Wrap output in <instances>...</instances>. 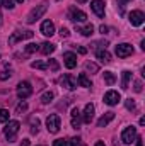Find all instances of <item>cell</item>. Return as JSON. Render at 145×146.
<instances>
[{"instance_id": "6da1fadb", "label": "cell", "mask_w": 145, "mask_h": 146, "mask_svg": "<svg viewBox=\"0 0 145 146\" xmlns=\"http://www.w3.org/2000/svg\"><path fill=\"white\" fill-rule=\"evenodd\" d=\"M48 10V2H43V3H39V5H36L31 12H29V15H28V24H33V22H36V21H39L43 15H44V12Z\"/></svg>"}, {"instance_id": "7a4b0ae2", "label": "cell", "mask_w": 145, "mask_h": 146, "mask_svg": "<svg viewBox=\"0 0 145 146\" xmlns=\"http://www.w3.org/2000/svg\"><path fill=\"white\" fill-rule=\"evenodd\" d=\"M60 126H62V119L58 114H50L48 119H46V127L51 134H56L60 131Z\"/></svg>"}, {"instance_id": "3957f363", "label": "cell", "mask_w": 145, "mask_h": 146, "mask_svg": "<svg viewBox=\"0 0 145 146\" xmlns=\"http://www.w3.org/2000/svg\"><path fill=\"white\" fill-rule=\"evenodd\" d=\"M19 127H21V124L17 121H7V126H5L3 133H5V138L9 139V143H12L15 139V134L19 133Z\"/></svg>"}, {"instance_id": "277c9868", "label": "cell", "mask_w": 145, "mask_h": 146, "mask_svg": "<svg viewBox=\"0 0 145 146\" xmlns=\"http://www.w3.org/2000/svg\"><path fill=\"white\" fill-rule=\"evenodd\" d=\"M135 139H137V127H133V126L125 127L123 133H121V141L125 145H132Z\"/></svg>"}, {"instance_id": "5b68a950", "label": "cell", "mask_w": 145, "mask_h": 146, "mask_svg": "<svg viewBox=\"0 0 145 146\" xmlns=\"http://www.w3.org/2000/svg\"><path fill=\"white\" fill-rule=\"evenodd\" d=\"M31 94H33V87L29 82H21L17 85V97L19 99H28Z\"/></svg>"}, {"instance_id": "8992f818", "label": "cell", "mask_w": 145, "mask_h": 146, "mask_svg": "<svg viewBox=\"0 0 145 146\" xmlns=\"http://www.w3.org/2000/svg\"><path fill=\"white\" fill-rule=\"evenodd\" d=\"M114 51H116V56H118V58H126V56L133 54V48H132V44H128V42L118 44Z\"/></svg>"}, {"instance_id": "52a82bcc", "label": "cell", "mask_w": 145, "mask_h": 146, "mask_svg": "<svg viewBox=\"0 0 145 146\" xmlns=\"http://www.w3.org/2000/svg\"><path fill=\"white\" fill-rule=\"evenodd\" d=\"M68 19L73 21L75 24H80V22H85L87 21V15H85V12H82V10H79V9H70V14H68Z\"/></svg>"}, {"instance_id": "ba28073f", "label": "cell", "mask_w": 145, "mask_h": 146, "mask_svg": "<svg viewBox=\"0 0 145 146\" xmlns=\"http://www.w3.org/2000/svg\"><path fill=\"white\" fill-rule=\"evenodd\" d=\"M104 104H108V106H118V102L121 100V95L116 92V90H109L104 94Z\"/></svg>"}, {"instance_id": "9c48e42d", "label": "cell", "mask_w": 145, "mask_h": 146, "mask_svg": "<svg viewBox=\"0 0 145 146\" xmlns=\"http://www.w3.org/2000/svg\"><path fill=\"white\" fill-rule=\"evenodd\" d=\"M128 19H130V24L132 26H142L145 21V15L142 10H132L130 12V15H128Z\"/></svg>"}, {"instance_id": "30bf717a", "label": "cell", "mask_w": 145, "mask_h": 146, "mask_svg": "<svg viewBox=\"0 0 145 146\" xmlns=\"http://www.w3.org/2000/svg\"><path fill=\"white\" fill-rule=\"evenodd\" d=\"M34 36L33 31H22V33H14L12 36L9 37V44H15L17 41H22V39H31Z\"/></svg>"}, {"instance_id": "8fae6325", "label": "cell", "mask_w": 145, "mask_h": 146, "mask_svg": "<svg viewBox=\"0 0 145 146\" xmlns=\"http://www.w3.org/2000/svg\"><path fill=\"white\" fill-rule=\"evenodd\" d=\"M91 9L94 10V14H96L97 17H104V14H106V3H104L103 0H94V2H91Z\"/></svg>"}, {"instance_id": "7c38bea8", "label": "cell", "mask_w": 145, "mask_h": 146, "mask_svg": "<svg viewBox=\"0 0 145 146\" xmlns=\"http://www.w3.org/2000/svg\"><path fill=\"white\" fill-rule=\"evenodd\" d=\"M80 122H82L80 110H79V107H73L72 112H70V124H72L73 129H79L80 127Z\"/></svg>"}, {"instance_id": "4fadbf2b", "label": "cell", "mask_w": 145, "mask_h": 146, "mask_svg": "<svg viewBox=\"0 0 145 146\" xmlns=\"http://www.w3.org/2000/svg\"><path fill=\"white\" fill-rule=\"evenodd\" d=\"M60 83H62V87H65L67 90H73V88H77V80L73 78L72 75H63V78L60 80Z\"/></svg>"}, {"instance_id": "5bb4252c", "label": "cell", "mask_w": 145, "mask_h": 146, "mask_svg": "<svg viewBox=\"0 0 145 146\" xmlns=\"http://www.w3.org/2000/svg\"><path fill=\"white\" fill-rule=\"evenodd\" d=\"M41 34L46 37H51L55 34V24L51 22V21H44L43 24H41Z\"/></svg>"}, {"instance_id": "9a60e30c", "label": "cell", "mask_w": 145, "mask_h": 146, "mask_svg": "<svg viewBox=\"0 0 145 146\" xmlns=\"http://www.w3.org/2000/svg\"><path fill=\"white\" fill-rule=\"evenodd\" d=\"M63 61H65V66L68 68V70H72L77 66V56L70 53V51H67V53H63Z\"/></svg>"}, {"instance_id": "2e32d148", "label": "cell", "mask_w": 145, "mask_h": 146, "mask_svg": "<svg viewBox=\"0 0 145 146\" xmlns=\"http://www.w3.org/2000/svg\"><path fill=\"white\" fill-rule=\"evenodd\" d=\"M92 119H94V106L92 104H87L85 109H84V114H82V121L85 124H91Z\"/></svg>"}, {"instance_id": "e0dca14e", "label": "cell", "mask_w": 145, "mask_h": 146, "mask_svg": "<svg viewBox=\"0 0 145 146\" xmlns=\"http://www.w3.org/2000/svg\"><path fill=\"white\" fill-rule=\"evenodd\" d=\"M113 119H114V112H111V110H109V112H106V114L97 121V127H106Z\"/></svg>"}, {"instance_id": "ac0fdd59", "label": "cell", "mask_w": 145, "mask_h": 146, "mask_svg": "<svg viewBox=\"0 0 145 146\" xmlns=\"http://www.w3.org/2000/svg\"><path fill=\"white\" fill-rule=\"evenodd\" d=\"M96 56L101 63H111V54H109L108 49H97L96 51Z\"/></svg>"}, {"instance_id": "d6986e66", "label": "cell", "mask_w": 145, "mask_h": 146, "mask_svg": "<svg viewBox=\"0 0 145 146\" xmlns=\"http://www.w3.org/2000/svg\"><path fill=\"white\" fill-rule=\"evenodd\" d=\"M55 48H56V46H55V44H51V42H48V41H46V42H43V44H39V51H41L43 54H46V56H48V54H51V53L55 51Z\"/></svg>"}, {"instance_id": "ffe728a7", "label": "cell", "mask_w": 145, "mask_h": 146, "mask_svg": "<svg viewBox=\"0 0 145 146\" xmlns=\"http://www.w3.org/2000/svg\"><path fill=\"white\" fill-rule=\"evenodd\" d=\"M77 31H79V33H80L82 36L89 37V36H92V33H94V26H92V24H85L84 27L77 26Z\"/></svg>"}, {"instance_id": "44dd1931", "label": "cell", "mask_w": 145, "mask_h": 146, "mask_svg": "<svg viewBox=\"0 0 145 146\" xmlns=\"http://www.w3.org/2000/svg\"><path fill=\"white\" fill-rule=\"evenodd\" d=\"M79 85H80V87H85V88H91V87H92V82L87 78L85 73H80V75H79Z\"/></svg>"}, {"instance_id": "7402d4cb", "label": "cell", "mask_w": 145, "mask_h": 146, "mask_svg": "<svg viewBox=\"0 0 145 146\" xmlns=\"http://www.w3.org/2000/svg\"><path fill=\"white\" fill-rule=\"evenodd\" d=\"M130 78H132V73L128 72H123V80H121V88L123 90H126L128 88V83H130Z\"/></svg>"}, {"instance_id": "603a6c76", "label": "cell", "mask_w": 145, "mask_h": 146, "mask_svg": "<svg viewBox=\"0 0 145 146\" xmlns=\"http://www.w3.org/2000/svg\"><path fill=\"white\" fill-rule=\"evenodd\" d=\"M53 97H55L53 92H44V94L41 95V102H43V104H50V102L53 100Z\"/></svg>"}, {"instance_id": "cb8c5ba5", "label": "cell", "mask_w": 145, "mask_h": 146, "mask_svg": "<svg viewBox=\"0 0 145 146\" xmlns=\"http://www.w3.org/2000/svg\"><path fill=\"white\" fill-rule=\"evenodd\" d=\"M104 82H106L108 85H113V83L116 82V76H114V73H113V72H104Z\"/></svg>"}, {"instance_id": "d4e9b609", "label": "cell", "mask_w": 145, "mask_h": 146, "mask_svg": "<svg viewBox=\"0 0 145 146\" xmlns=\"http://www.w3.org/2000/svg\"><path fill=\"white\" fill-rule=\"evenodd\" d=\"M46 68H50L51 72H56L60 66H58V61H56V60H48V63H46Z\"/></svg>"}, {"instance_id": "484cf974", "label": "cell", "mask_w": 145, "mask_h": 146, "mask_svg": "<svg viewBox=\"0 0 145 146\" xmlns=\"http://www.w3.org/2000/svg\"><path fill=\"white\" fill-rule=\"evenodd\" d=\"M38 127H39V119H38V117H33V119H31V133H33V134L38 133Z\"/></svg>"}, {"instance_id": "4316f807", "label": "cell", "mask_w": 145, "mask_h": 146, "mask_svg": "<svg viewBox=\"0 0 145 146\" xmlns=\"http://www.w3.org/2000/svg\"><path fill=\"white\" fill-rule=\"evenodd\" d=\"M85 70L91 73H97V70H99V66L96 65V63H91V61H87L85 63Z\"/></svg>"}, {"instance_id": "83f0119b", "label": "cell", "mask_w": 145, "mask_h": 146, "mask_svg": "<svg viewBox=\"0 0 145 146\" xmlns=\"http://www.w3.org/2000/svg\"><path fill=\"white\" fill-rule=\"evenodd\" d=\"M36 51H39V44H34V42H31V44H28L26 46V53H36Z\"/></svg>"}, {"instance_id": "f1b7e54d", "label": "cell", "mask_w": 145, "mask_h": 146, "mask_svg": "<svg viewBox=\"0 0 145 146\" xmlns=\"http://www.w3.org/2000/svg\"><path fill=\"white\" fill-rule=\"evenodd\" d=\"M31 68H38V70H46V63H43V61H33V63H31Z\"/></svg>"}, {"instance_id": "f546056e", "label": "cell", "mask_w": 145, "mask_h": 146, "mask_svg": "<svg viewBox=\"0 0 145 146\" xmlns=\"http://www.w3.org/2000/svg\"><path fill=\"white\" fill-rule=\"evenodd\" d=\"M9 121V110L0 109V122H7Z\"/></svg>"}, {"instance_id": "4dcf8cb0", "label": "cell", "mask_w": 145, "mask_h": 146, "mask_svg": "<svg viewBox=\"0 0 145 146\" xmlns=\"http://www.w3.org/2000/svg\"><path fill=\"white\" fill-rule=\"evenodd\" d=\"M26 110H28V104H26V102H21V104L15 107V112H17V114H22V112H26Z\"/></svg>"}, {"instance_id": "1f68e13d", "label": "cell", "mask_w": 145, "mask_h": 146, "mask_svg": "<svg viewBox=\"0 0 145 146\" xmlns=\"http://www.w3.org/2000/svg\"><path fill=\"white\" fill-rule=\"evenodd\" d=\"M125 104H126V109H128V110H135V109H137V106H135V100H133V99H128Z\"/></svg>"}, {"instance_id": "d6a6232c", "label": "cell", "mask_w": 145, "mask_h": 146, "mask_svg": "<svg viewBox=\"0 0 145 146\" xmlns=\"http://www.w3.org/2000/svg\"><path fill=\"white\" fill-rule=\"evenodd\" d=\"M2 3H3L5 9H14L15 7V2L14 0H2Z\"/></svg>"}, {"instance_id": "836d02e7", "label": "cell", "mask_w": 145, "mask_h": 146, "mask_svg": "<svg viewBox=\"0 0 145 146\" xmlns=\"http://www.w3.org/2000/svg\"><path fill=\"white\" fill-rule=\"evenodd\" d=\"M60 36L62 37H68L70 36V31H68L67 27H62V29H60Z\"/></svg>"}, {"instance_id": "e575fe53", "label": "cell", "mask_w": 145, "mask_h": 146, "mask_svg": "<svg viewBox=\"0 0 145 146\" xmlns=\"http://www.w3.org/2000/svg\"><path fill=\"white\" fill-rule=\"evenodd\" d=\"M70 146H80V138L79 136H75L70 139Z\"/></svg>"}, {"instance_id": "d590c367", "label": "cell", "mask_w": 145, "mask_h": 146, "mask_svg": "<svg viewBox=\"0 0 145 146\" xmlns=\"http://www.w3.org/2000/svg\"><path fill=\"white\" fill-rule=\"evenodd\" d=\"M125 2H132V0H118V3H119V14L125 12Z\"/></svg>"}, {"instance_id": "8d00e7d4", "label": "cell", "mask_w": 145, "mask_h": 146, "mask_svg": "<svg viewBox=\"0 0 145 146\" xmlns=\"http://www.w3.org/2000/svg\"><path fill=\"white\" fill-rule=\"evenodd\" d=\"M53 146H67V141L65 139H55L53 141Z\"/></svg>"}, {"instance_id": "74e56055", "label": "cell", "mask_w": 145, "mask_h": 146, "mask_svg": "<svg viewBox=\"0 0 145 146\" xmlns=\"http://www.w3.org/2000/svg\"><path fill=\"white\" fill-rule=\"evenodd\" d=\"M10 75H12L10 72H2L0 73V80H7V78H10Z\"/></svg>"}, {"instance_id": "f35d334b", "label": "cell", "mask_w": 145, "mask_h": 146, "mask_svg": "<svg viewBox=\"0 0 145 146\" xmlns=\"http://www.w3.org/2000/svg\"><path fill=\"white\" fill-rule=\"evenodd\" d=\"M135 92H142V82H135Z\"/></svg>"}, {"instance_id": "ab89813d", "label": "cell", "mask_w": 145, "mask_h": 146, "mask_svg": "<svg viewBox=\"0 0 145 146\" xmlns=\"http://www.w3.org/2000/svg\"><path fill=\"white\" fill-rule=\"evenodd\" d=\"M99 31H101V34H106V33H108V27H106V26H101Z\"/></svg>"}, {"instance_id": "60d3db41", "label": "cell", "mask_w": 145, "mask_h": 146, "mask_svg": "<svg viewBox=\"0 0 145 146\" xmlns=\"http://www.w3.org/2000/svg\"><path fill=\"white\" fill-rule=\"evenodd\" d=\"M77 49H79V53H80V54H85V53H87V49H85V48H82V46H79Z\"/></svg>"}, {"instance_id": "b9f144b4", "label": "cell", "mask_w": 145, "mask_h": 146, "mask_svg": "<svg viewBox=\"0 0 145 146\" xmlns=\"http://www.w3.org/2000/svg\"><path fill=\"white\" fill-rule=\"evenodd\" d=\"M137 146H144V139L142 138H137Z\"/></svg>"}, {"instance_id": "7bdbcfd3", "label": "cell", "mask_w": 145, "mask_h": 146, "mask_svg": "<svg viewBox=\"0 0 145 146\" xmlns=\"http://www.w3.org/2000/svg\"><path fill=\"white\" fill-rule=\"evenodd\" d=\"M21 146H29V139H22L21 141Z\"/></svg>"}, {"instance_id": "ee69618b", "label": "cell", "mask_w": 145, "mask_h": 146, "mask_svg": "<svg viewBox=\"0 0 145 146\" xmlns=\"http://www.w3.org/2000/svg\"><path fill=\"white\" fill-rule=\"evenodd\" d=\"M94 146H106V145H104L103 141H97V143H96V145H94Z\"/></svg>"}, {"instance_id": "f6af8a7d", "label": "cell", "mask_w": 145, "mask_h": 146, "mask_svg": "<svg viewBox=\"0 0 145 146\" xmlns=\"http://www.w3.org/2000/svg\"><path fill=\"white\" fill-rule=\"evenodd\" d=\"M79 2H80V3H84V2H87V0H79Z\"/></svg>"}, {"instance_id": "bcb514c9", "label": "cell", "mask_w": 145, "mask_h": 146, "mask_svg": "<svg viewBox=\"0 0 145 146\" xmlns=\"http://www.w3.org/2000/svg\"><path fill=\"white\" fill-rule=\"evenodd\" d=\"M0 26H2V14H0Z\"/></svg>"}]
</instances>
